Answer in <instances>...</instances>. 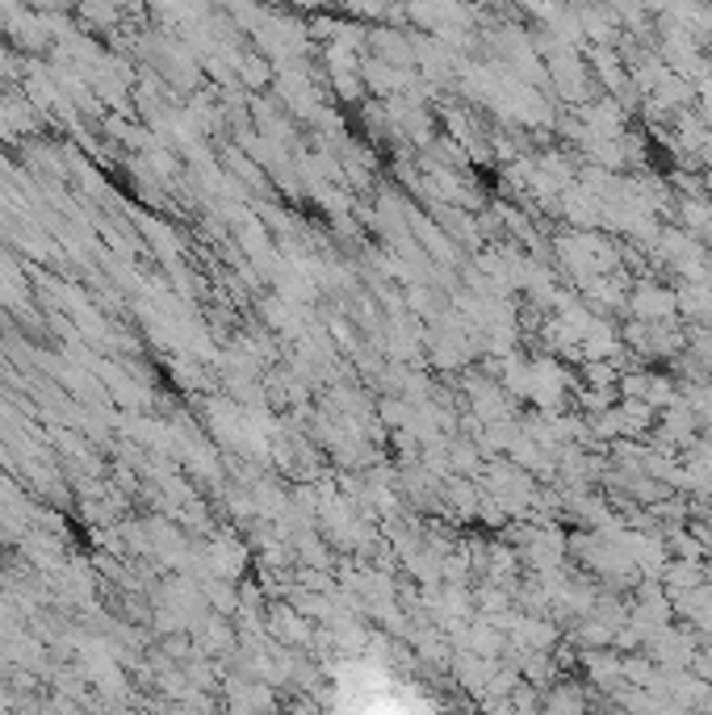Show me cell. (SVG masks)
<instances>
[{"instance_id": "cell-1", "label": "cell", "mask_w": 712, "mask_h": 715, "mask_svg": "<svg viewBox=\"0 0 712 715\" xmlns=\"http://www.w3.org/2000/svg\"><path fill=\"white\" fill-rule=\"evenodd\" d=\"M704 4H709V9H712V0H704Z\"/></svg>"}]
</instances>
